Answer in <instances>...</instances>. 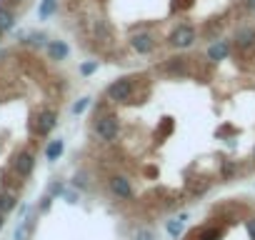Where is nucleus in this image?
Here are the masks:
<instances>
[{
	"mask_svg": "<svg viewBox=\"0 0 255 240\" xmlns=\"http://www.w3.org/2000/svg\"><path fill=\"white\" fill-rule=\"evenodd\" d=\"M235 170H238V163H233V160H230V163H225V165H223V178L228 180V178H230Z\"/></svg>",
	"mask_w": 255,
	"mask_h": 240,
	"instance_id": "393cba45",
	"label": "nucleus"
},
{
	"mask_svg": "<svg viewBox=\"0 0 255 240\" xmlns=\"http://www.w3.org/2000/svg\"><path fill=\"white\" fill-rule=\"evenodd\" d=\"M45 50H48V58H50V60H65V58L70 55V48H68V43H63V40H48Z\"/></svg>",
	"mask_w": 255,
	"mask_h": 240,
	"instance_id": "f8f14e48",
	"label": "nucleus"
},
{
	"mask_svg": "<svg viewBox=\"0 0 255 240\" xmlns=\"http://www.w3.org/2000/svg\"><path fill=\"white\" fill-rule=\"evenodd\" d=\"M108 188H110V193L118 200H133V185H130V180H128L125 175H113L108 180Z\"/></svg>",
	"mask_w": 255,
	"mask_h": 240,
	"instance_id": "423d86ee",
	"label": "nucleus"
},
{
	"mask_svg": "<svg viewBox=\"0 0 255 240\" xmlns=\"http://www.w3.org/2000/svg\"><path fill=\"white\" fill-rule=\"evenodd\" d=\"M55 10H58V0H43L38 8V15H40V20H48Z\"/></svg>",
	"mask_w": 255,
	"mask_h": 240,
	"instance_id": "dca6fc26",
	"label": "nucleus"
},
{
	"mask_svg": "<svg viewBox=\"0 0 255 240\" xmlns=\"http://www.w3.org/2000/svg\"><path fill=\"white\" fill-rule=\"evenodd\" d=\"M183 220H185V215H180L178 220H168V233H170V238H180V233H183Z\"/></svg>",
	"mask_w": 255,
	"mask_h": 240,
	"instance_id": "aec40b11",
	"label": "nucleus"
},
{
	"mask_svg": "<svg viewBox=\"0 0 255 240\" xmlns=\"http://www.w3.org/2000/svg\"><path fill=\"white\" fill-rule=\"evenodd\" d=\"M208 188H210V183H208V180H203V178H200V180H190V183H188L190 195H203Z\"/></svg>",
	"mask_w": 255,
	"mask_h": 240,
	"instance_id": "6ab92c4d",
	"label": "nucleus"
},
{
	"mask_svg": "<svg viewBox=\"0 0 255 240\" xmlns=\"http://www.w3.org/2000/svg\"><path fill=\"white\" fill-rule=\"evenodd\" d=\"M63 195H65L68 203H78V195H75V193H63Z\"/></svg>",
	"mask_w": 255,
	"mask_h": 240,
	"instance_id": "7c9ffc66",
	"label": "nucleus"
},
{
	"mask_svg": "<svg viewBox=\"0 0 255 240\" xmlns=\"http://www.w3.org/2000/svg\"><path fill=\"white\" fill-rule=\"evenodd\" d=\"M30 228H33V220H25L18 230H15V240H28V235H30Z\"/></svg>",
	"mask_w": 255,
	"mask_h": 240,
	"instance_id": "412c9836",
	"label": "nucleus"
},
{
	"mask_svg": "<svg viewBox=\"0 0 255 240\" xmlns=\"http://www.w3.org/2000/svg\"><path fill=\"white\" fill-rule=\"evenodd\" d=\"M220 33H223V23H218V20H205L203 28L198 30V35H200L203 40H218Z\"/></svg>",
	"mask_w": 255,
	"mask_h": 240,
	"instance_id": "ddd939ff",
	"label": "nucleus"
},
{
	"mask_svg": "<svg viewBox=\"0 0 255 240\" xmlns=\"http://www.w3.org/2000/svg\"><path fill=\"white\" fill-rule=\"evenodd\" d=\"M130 48L138 55H150L158 48V35H153V33H135L130 38Z\"/></svg>",
	"mask_w": 255,
	"mask_h": 240,
	"instance_id": "39448f33",
	"label": "nucleus"
},
{
	"mask_svg": "<svg viewBox=\"0 0 255 240\" xmlns=\"http://www.w3.org/2000/svg\"><path fill=\"white\" fill-rule=\"evenodd\" d=\"M253 158H255V150H253Z\"/></svg>",
	"mask_w": 255,
	"mask_h": 240,
	"instance_id": "72a5a7b5",
	"label": "nucleus"
},
{
	"mask_svg": "<svg viewBox=\"0 0 255 240\" xmlns=\"http://www.w3.org/2000/svg\"><path fill=\"white\" fill-rule=\"evenodd\" d=\"M93 35L103 43H110L113 40V25L105 20V18H95L93 20Z\"/></svg>",
	"mask_w": 255,
	"mask_h": 240,
	"instance_id": "9b49d317",
	"label": "nucleus"
},
{
	"mask_svg": "<svg viewBox=\"0 0 255 240\" xmlns=\"http://www.w3.org/2000/svg\"><path fill=\"white\" fill-rule=\"evenodd\" d=\"M98 70V60H93V63H83L80 65V73L83 75H90V73H95Z\"/></svg>",
	"mask_w": 255,
	"mask_h": 240,
	"instance_id": "b1692460",
	"label": "nucleus"
},
{
	"mask_svg": "<svg viewBox=\"0 0 255 240\" xmlns=\"http://www.w3.org/2000/svg\"><path fill=\"white\" fill-rule=\"evenodd\" d=\"M18 205V198L13 193H0V213H10Z\"/></svg>",
	"mask_w": 255,
	"mask_h": 240,
	"instance_id": "f3484780",
	"label": "nucleus"
},
{
	"mask_svg": "<svg viewBox=\"0 0 255 240\" xmlns=\"http://www.w3.org/2000/svg\"><path fill=\"white\" fill-rule=\"evenodd\" d=\"M15 25V15H13V10L8 8V5H0V30H10Z\"/></svg>",
	"mask_w": 255,
	"mask_h": 240,
	"instance_id": "2eb2a0df",
	"label": "nucleus"
},
{
	"mask_svg": "<svg viewBox=\"0 0 255 240\" xmlns=\"http://www.w3.org/2000/svg\"><path fill=\"white\" fill-rule=\"evenodd\" d=\"M133 240H155V233L150 228H138L135 235H133Z\"/></svg>",
	"mask_w": 255,
	"mask_h": 240,
	"instance_id": "4be33fe9",
	"label": "nucleus"
},
{
	"mask_svg": "<svg viewBox=\"0 0 255 240\" xmlns=\"http://www.w3.org/2000/svg\"><path fill=\"white\" fill-rule=\"evenodd\" d=\"M245 228H248L250 240H255V220H253V218H248V220H245Z\"/></svg>",
	"mask_w": 255,
	"mask_h": 240,
	"instance_id": "cd10ccee",
	"label": "nucleus"
},
{
	"mask_svg": "<svg viewBox=\"0 0 255 240\" xmlns=\"http://www.w3.org/2000/svg\"><path fill=\"white\" fill-rule=\"evenodd\" d=\"M73 185H75V188H88V180H85V175H75Z\"/></svg>",
	"mask_w": 255,
	"mask_h": 240,
	"instance_id": "c85d7f7f",
	"label": "nucleus"
},
{
	"mask_svg": "<svg viewBox=\"0 0 255 240\" xmlns=\"http://www.w3.org/2000/svg\"><path fill=\"white\" fill-rule=\"evenodd\" d=\"M63 150H65V143L58 138V140H50L48 143V148H45V158L53 163V160H58L60 155H63Z\"/></svg>",
	"mask_w": 255,
	"mask_h": 240,
	"instance_id": "4468645a",
	"label": "nucleus"
},
{
	"mask_svg": "<svg viewBox=\"0 0 255 240\" xmlns=\"http://www.w3.org/2000/svg\"><path fill=\"white\" fill-rule=\"evenodd\" d=\"M245 5H248V8H250V10L255 13V0H245Z\"/></svg>",
	"mask_w": 255,
	"mask_h": 240,
	"instance_id": "2f4dec72",
	"label": "nucleus"
},
{
	"mask_svg": "<svg viewBox=\"0 0 255 240\" xmlns=\"http://www.w3.org/2000/svg\"><path fill=\"white\" fill-rule=\"evenodd\" d=\"M190 63H193V58L173 55V58H165L160 65H155V70H160L168 78H188L190 75Z\"/></svg>",
	"mask_w": 255,
	"mask_h": 240,
	"instance_id": "7ed1b4c3",
	"label": "nucleus"
},
{
	"mask_svg": "<svg viewBox=\"0 0 255 240\" xmlns=\"http://www.w3.org/2000/svg\"><path fill=\"white\" fill-rule=\"evenodd\" d=\"M93 133H95L100 140L113 143V140L118 138V133H120V118H118L115 113H103V115H98L95 123H93Z\"/></svg>",
	"mask_w": 255,
	"mask_h": 240,
	"instance_id": "f03ea898",
	"label": "nucleus"
},
{
	"mask_svg": "<svg viewBox=\"0 0 255 240\" xmlns=\"http://www.w3.org/2000/svg\"><path fill=\"white\" fill-rule=\"evenodd\" d=\"M88 105H90V98H83V100H78V103L73 105V113L78 115V113H83V110H85Z\"/></svg>",
	"mask_w": 255,
	"mask_h": 240,
	"instance_id": "bb28decb",
	"label": "nucleus"
},
{
	"mask_svg": "<svg viewBox=\"0 0 255 240\" xmlns=\"http://www.w3.org/2000/svg\"><path fill=\"white\" fill-rule=\"evenodd\" d=\"M230 50H233V45H230L228 40H215V43L208 48V60H210V63L225 60V58L230 55Z\"/></svg>",
	"mask_w": 255,
	"mask_h": 240,
	"instance_id": "9d476101",
	"label": "nucleus"
},
{
	"mask_svg": "<svg viewBox=\"0 0 255 240\" xmlns=\"http://www.w3.org/2000/svg\"><path fill=\"white\" fill-rule=\"evenodd\" d=\"M233 45L238 50H250L255 45V28H240L233 38Z\"/></svg>",
	"mask_w": 255,
	"mask_h": 240,
	"instance_id": "1a4fd4ad",
	"label": "nucleus"
},
{
	"mask_svg": "<svg viewBox=\"0 0 255 240\" xmlns=\"http://www.w3.org/2000/svg\"><path fill=\"white\" fill-rule=\"evenodd\" d=\"M0 35H3V30H0Z\"/></svg>",
	"mask_w": 255,
	"mask_h": 240,
	"instance_id": "f704fd0d",
	"label": "nucleus"
},
{
	"mask_svg": "<svg viewBox=\"0 0 255 240\" xmlns=\"http://www.w3.org/2000/svg\"><path fill=\"white\" fill-rule=\"evenodd\" d=\"M50 203H53V195H45V198H43V203H40V210L45 213V210L50 208Z\"/></svg>",
	"mask_w": 255,
	"mask_h": 240,
	"instance_id": "c756f323",
	"label": "nucleus"
},
{
	"mask_svg": "<svg viewBox=\"0 0 255 240\" xmlns=\"http://www.w3.org/2000/svg\"><path fill=\"white\" fill-rule=\"evenodd\" d=\"M13 168H15V173H18L20 178H28V175L33 173V168H35V155H33L30 150L18 153V158L13 160Z\"/></svg>",
	"mask_w": 255,
	"mask_h": 240,
	"instance_id": "6e6552de",
	"label": "nucleus"
},
{
	"mask_svg": "<svg viewBox=\"0 0 255 240\" xmlns=\"http://www.w3.org/2000/svg\"><path fill=\"white\" fill-rule=\"evenodd\" d=\"M45 40H48V38H45L43 33H30V35L25 38V43H30V45H48Z\"/></svg>",
	"mask_w": 255,
	"mask_h": 240,
	"instance_id": "5701e85b",
	"label": "nucleus"
},
{
	"mask_svg": "<svg viewBox=\"0 0 255 240\" xmlns=\"http://www.w3.org/2000/svg\"><path fill=\"white\" fill-rule=\"evenodd\" d=\"M63 193H65V185H63L60 180H55V183L50 185V193H48V195H53V198H55V195H63Z\"/></svg>",
	"mask_w": 255,
	"mask_h": 240,
	"instance_id": "a878e982",
	"label": "nucleus"
},
{
	"mask_svg": "<svg viewBox=\"0 0 255 240\" xmlns=\"http://www.w3.org/2000/svg\"><path fill=\"white\" fill-rule=\"evenodd\" d=\"M138 78H118L105 88V98L110 103H133L135 98V83Z\"/></svg>",
	"mask_w": 255,
	"mask_h": 240,
	"instance_id": "f257e3e1",
	"label": "nucleus"
},
{
	"mask_svg": "<svg viewBox=\"0 0 255 240\" xmlns=\"http://www.w3.org/2000/svg\"><path fill=\"white\" fill-rule=\"evenodd\" d=\"M220 238H223V230L218 225H205L200 230V238L198 240H220Z\"/></svg>",
	"mask_w": 255,
	"mask_h": 240,
	"instance_id": "a211bd4d",
	"label": "nucleus"
},
{
	"mask_svg": "<svg viewBox=\"0 0 255 240\" xmlns=\"http://www.w3.org/2000/svg\"><path fill=\"white\" fill-rule=\"evenodd\" d=\"M3 223H5V213H0V228H3Z\"/></svg>",
	"mask_w": 255,
	"mask_h": 240,
	"instance_id": "473e14b6",
	"label": "nucleus"
},
{
	"mask_svg": "<svg viewBox=\"0 0 255 240\" xmlns=\"http://www.w3.org/2000/svg\"><path fill=\"white\" fill-rule=\"evenodd\" d=\"M195 40H198V28H195V25H190V23H180V25L170 33V45H173V48H178V50L190 48Z\"/></svg>",
	"mask_w": 255,
	"mask_h": 240,
	"instance_id": "20e7f679",
	"label": "nucleus"
},
{
	"mask_svg": "<svg viewBox=\"0 0 255 240\" xmlns=\"http://www.w3.org/2000/svg\"><path fill=\"white\" fill-rule=\"evenodd\" d=\"M55 125H58V113L45 108V110H40V113H38L35 123H33V130H35L38 135H48Z\"/></svg>",
	"mask_w": 255,
	"mask_h": 240,
	"instance_id": "0eeeda50",
	"label": "nucleus"
}]
</instances>
